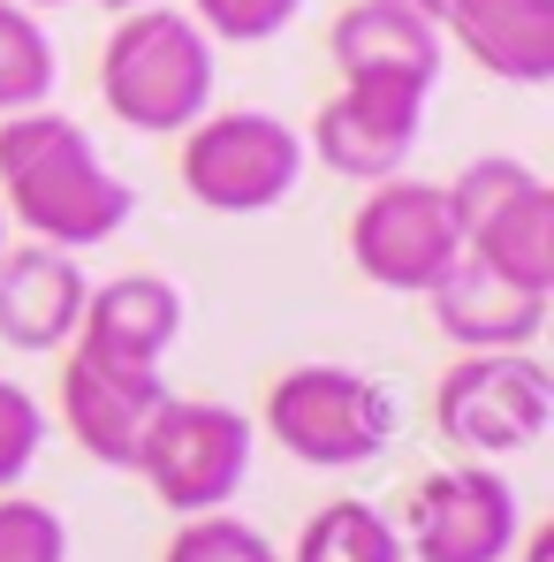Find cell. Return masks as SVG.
<instances>
[{"label": "cell", "mask_w": 554, "mask_h": 562, "mask_svg": "<svg viewBox=\"0 0 554 562\" xmlns=\"http://www.w3.org/2000/svg\"><path fill=\"white\" fill-rule=\"evenodd\" d=\"M0 213H15L31 244L92 251L122 236L137 190L99 160L84 122H69L61 106H23L0 114Z\"/></svg>", "instance_id": "1"}, {"label": "cell", "mask_w": 554, "mask_h": 562, "mask_svg": "<svg viewBox=\"0 0 554 562\" xmlns=\"http://www.w3.org/2000/svg\"><path fill=\"white\" fill-rule=\"evenodd\" d=\"M99 99L137 137H183L197 114H213V38L168 0L114 15L99 46Z\"/></svg>", "instance_id": "2"}, {"label": "cell", "mask_w": 554, "mask_h": 562, "mask_svg": "<svg viewBox=\"0 0 554 562\" xmlns=\"http://www.w3.org/2000/svg\"><path fill=\"white\" fill-rule=\"evenodd\" d=\"M395 395L387 380L358 373V366H289L259 403V426L281 457L312 471H358L380 464L395 441Z\"/></svg>", "instance_id": "3"}, {"label": "cell", "mask_w": 554, "mask_h": 562, "mask_svg": "<svg viewBox=\"0 0 554 562\" xmlns=\"http://www.w3.org/2000/svg\"><path fill=\"white\" fill-rule=\"evenodd\" d=\"M129 471L152 486V502L168 517L236 509V494L251 479V418L236 403H213V395H168L152 411Z\"/></svg>", "instance_id": "4"}, {"label": "cell", "mask_w": 554, "mask_h": 562, "mask_svg": "<svg viewBox=\"0 0 554 562\" xmlns=\"http://www.w3.org/2000/svg\"><path fill=\"white\" fill-rule=\"evenodd\" d=\"M433 426L471 464L524 457L554 426V373L532 350H463L433 387Z\"/></svg>", "instance_id": "5"}, {"label": "cell", "mask_w": 554, "mask_h": 562, "mask_svg": "<svg viewBox=\"0 0 554 562\" xmlns=\"http://www.w3.org/2000/svg\"><path fill=\"white\" fill-rule=\"evenodd\" d=\"M183 190L205 213H274L289 190L304 183V130L281 122L267 106H221L197 114L183 130V160H176Z\"/></svg>", "instance_id": "6"}, {"label": "cell", "mask_w": 554, "mask_h": 562, "mask_svg": "<svg viewBox=\"0 0 554 562\" xmlns=\"http://www.w3.org/2000/svg\"><path fill=\"white\" fill-rule=\"evenodd\" d=\"M456 259H463V236H456V213H449L441 183H418V176L365 183L358 213H350V267L372 289L426 296Z\"/></svg>", "instance_id": "7"}, {"label": "cell", "mask_w": 554, "mask_h": 562, "mask_svg": "<svg viewBox=\"0 0 554 562\" xmlns=\"http://www.w3.org/2000/svg\"><path fill=\"white\" fill-rule=\"evenodd\" d=\"M395 532H403V555L410 562H509L517 532H524L517 479L501 464H471L463 457V464L410 486Z\"/></svg>", "instance_id": "8"}, {"label": "cell", "mask_w": 554, "mask_h": 562, "mask_svg": "<svg viewBox=\"0 0 554 562\" xmlns=\"http://www.w3.org/2000/svg\"><path fill=\"white\" fill-rule=\"evenodd\" d=\"M426 106H433V92H418V85H342L312 114L304 160H319L327 176H342V183H358V190L387 183L418 153Z\"/></svg>", "instance_id": "9"}, {"label": "cell", "mask_w": 554, "mask_h": 562, "mask_svg": "<svg viewBox=\"0 0 554 562\" xmlns=\"http://www.w3.org/2000/svg\"><path fill=\"white\" fill-rule=\"evenodd\" d=\"M176 387L160 380V366H129V358H106L92 342H69L61 358V418H69V441L106 471H129L152 411L168 403Z\"/></svg>", "instance_id": "10"}, {"label": "cell", "mask_w": 554, "mask_h": 562, "mask_svg": "<svg viewBox=\"0 0 554 562\" xmlns=\"http://www.w3.org/2000/svg\"><path fill=\"white\" fill-rule=\"evenodd\" d=\"M327 54L342 69V85H418L433 92L441 85V23L410 15L403 0H350L327 31Z\"/></svg>", "instance_id": "11"}, {"label": "cell", "mask_w": 554, "mask_h": 562, "mask_svg": "<svg viewBox=\"0 0 554 562\" xmlns=\"http://www.w3.org/2000/svg\"><path fill=\"white\" fill-rule=\"evenodd\" d=\"M92 274L77 267V251L54 244H15L0 251V342L8 350H61L77 342Z\"/></svg>", "instance_id": "12"}, {"label": "cell", "mask_w": 554, "mask_h": 562, "mask_svg": "<svg viewBox=\"0 0 554 562\" xmlns=\"http://www.w3.org/2000/svg\"><path fill=\"white\" fill-rule=\"evenodd\" d=\"M426 296H433V327H441L456 350H532V342L547 335V304H554V296L517 289V281L486 274V267H471V259H456Z\"/></svg>", "instance_id": "13"}, {"label": "cell", "mask_w": 554, "mask_h": 562, "mask_svg": "<svg viewBox=\"0 0 554 562\" xmlns=\"http://www.w3.org/2000/svg\"><path fill=\"white\" fill-rule=\"evenodd\" d=\"M183 289L152 267L137 274H114V281H92L84 296V319H77V342H92L106 358H129V366H160L183 335Z\"/></svg>", "instance_id": "14"}, {"label": "cell", "mask_w": 554, "mask_h": 562, "mask_svg": "<svg viewBox=\"0 0 554 562\" xmlns=\"http://www.w3.org/2000/svg\"><path fill=\"white\" fill-rule=\"evenodd\" d=\"M441 38H456L463 61L501 77V85H547L554 77V0H456Z\"/></svg>", "instance_id": "15"}, {"label": "cell", "mask_w": 554, "mask_h": 562, "mask_svg": "<svg viewBox=\"0 0 554 562\" xmlns=\"http://www.w3.org/2000/svg\"><path fill=\"white\" fill-rule=\"evenodd\" d=\"M456 236H463V259L471 267L554 296V190L540 176H524L501 205H486L478 221H463Z\"/></svg>", "instance_id": "16"}, {"label": "cell", "mask_w": 554, "mask_h": 562, "mask_svg": "<svg viewBox=\"0 0 554 562\" xmlns=\"http://www.w3.org/2000/svg\"><path fill=\"white\" fill-rule=\"evenodd\" d=\"M281 562H410V555H403V532L387 509H372L358 494H335L296 525V548Z\"/></svg>", "instance_id": "17"}, {"label": "cell", "mask_w": 554, "mask_h": 562, "mask_svg": "<svg viewBox=\"0 0 554 562\" xmlns=\"http://www.w3.org/2000/svg\"><path fill=\"white\" fill-rule=\"evenodd\" d=\"M54 38L38 23V8L23 0H0V114H23V106H46L54 99Z\"/></svg>", "instance_id": "18"}, {"label": "cell", "mask_w": 554, "mask_h": 562, "mask_svg": "<svg viewBox=\"0 0 554 562\" xmlns=\"http://www.w3.org/2000/svg\"><path fill=\"white\" fill-rule=\"evenodd\" d=\"M160 562H281V548L251 525V517L213 509V517H183Z\"/></svg>", "instance_id": "19"}, {"label": "cell", "mask_w": 554, "mask_h": 562, "mask_svg": "<svg viewBox=\"0 0 554 562\" xmlns=\"http://www.w3.org/2000/svg\"><path fill=\"white\" fill-rule=\"evenodd\" d=\"M304 15V0H190V23L213 46H267Z\"/></svg>", "instance_id": "20"}, {"label": "cell", "mask_w": 554, "mask_h": 562, "mask_svg": "<svg viewBox=\"0 0 554 562\" xmlns=\"http://www.w3.org/2000/svg\"><path fill=\"white\" fill-rule=\"evenodd\" d=\"M0 562H69V525L31 494H0Z\"/></svg>", "instance_id": "21"}, {"label": "cell", "mask_w": 554, "mask_h": 562, "mask_svg": "<svg viewBox=\"0 0 554 562\" xmlns=\"http://www.w3.org/2000/svg\"><path fill=\"white\" fill-rule=\"evenodd\" d=\"M38 449H46V411L15 380H0V494H15V479L38 464Z\"/></svg>", "instance_id": "22"}, {"label": "cell", "mask_w": 554, "mask_h": 562, "mask_svg": "<svg viewBox=\"0 0 554 562\" xmlns=\"http://www.w3.org/2000/svg\"><path fill=\"white\" fill-rule=\"evenodd\" d=\"M509 562H554V525H524L517 548H509Z\"/></svg>", "instance_id": "23"}, {"label": "cell", "mask_w": 554, "mask_h": 562, "mask_svg": "<svg viewBox=\"0 0 554 562\" xmlns=\"http://www.w3.org/2000/svg\"><path fill=\"white\" fill-rule=\"evenodd\" d=\"M403 8L426 15V23H449V15H456V0H403Z\"/></svg>", "instance_id": "24"}, {"label": "cell", "mask_w": 554, "mask_h": 562, "mask_svg": "<svg viewBox=\"0 0 554 562\" xmlns=\"http://www.w3.org/2000/svg\"><path fill=\"white\" fill-rule=\"evenodd\" d=\"M92 8H114V15H129V8H152V0H92Z\"/></svg>", "instance_id": "25"}, {"label": "cell", "mask_w": 554, "mask_h": 562, "mask_svg": "<svg viewBox=\"0 0 554 562\" xmlns=\"http://www.w3.org/2000/svg\"><path fill=\"white\" fill-rule=\"evenodd\" d=\"M23 8H69V0H23Z\"/></svg>", "instance_id": "26"}, {"label": "cell", "mask_w": 554, "mask_h": 562, "mask_svg": "<svg viewBox=\"0 0 554 562\" xmlns=\"http://www.w3.org/2000/svg\"><path fill=\"white\" fill-rule=\"evenodd\" d=\"M0 251H8V213H0Z\"/></svg>", "instance_id": "27"}]
</instances>
